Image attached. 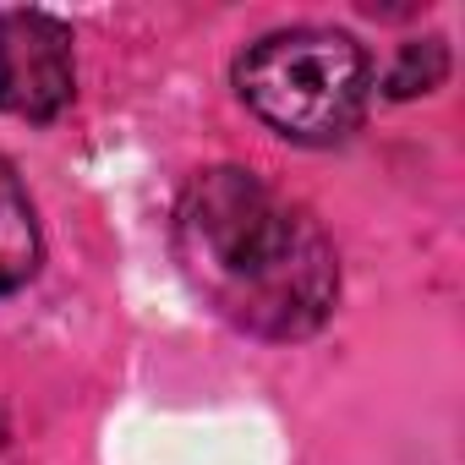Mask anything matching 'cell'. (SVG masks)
I'll return each instance as SVG.
<instances>
[{"label": "cell", "mask_w": 465, "mask_h": 465, "mask_svg": "<svg viewBox=\"0 0 465 465\" xmlns=\"http://www.w3.org/2000/svg\"><path fill=\"white\" fill-rule=\"evenodd\" d=\"M39 258H45V236H39L34 197L23 186L17 164L0 159V296L23 291L39 274Z\"/></svg>", "instance_id": "obj_4"}, {"label": "cell", "mask_w": 465, "mask_h": 465, "mask_svg": "<svg viewBox=\"0 0 465 465\" xmlns=\"http://www.w3.org/2000/svg\"><path fill=\"white\" fill-rule=\"evenodd\" d=\"M175 258L192 291L258 340H307L340 302L323 224L242 164H213L175 203Z\"/></svg>", "instance_id": "obj_1"}, {"label": "cell", "mask_w": 465, "mask_h": 465, "mask_svg": "<svg viewBox=\"0 0 465 465\" xmlns=\"http://www.w3.org/2000/svg\"><path fill=\"white\" fill-rule=\"evenodd\" d=\"M443 77H449V45L443 39H411V45H400L394 66L383 77V94L389 99H416V94H432Z\"/></svg>", "instance_id": "obj_5"}, {"label": "cell", "mask_w": 465, "mask_h": 465, "mask_svg": "<svg viewBox=\"0 0 465 465\" xmlns=\"http://www.w3.org/2000/svg\"><path fill=\"white\" fill-rule=\"evenodd\" d=\"M72 99V28L50 12H0V110L17 121H55Z\"/></svg>", "instance_id": "obj_3"}, {"label": "cell", "mask_w": 465, "mask_h": 465, "mask_svg": "<svg viewBox=\"0 0 465 465\" xmlns=\"http://www.w3.org/2000/svg\"><path fill=\"white\" fill-rule=\"evenodd\" d=\"M236 94L269 132L329 148L361 126L372 61L340 28H285L242 50Z\"/></svg>", "instance_id": "obj_2"}]
</instances>
